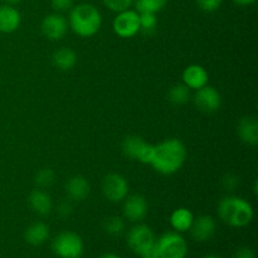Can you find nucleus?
<instances>
[{"label": "nucleus", "mask_w": 258, "mask_h": 258, "mask_svg": "<svg viewBox=\"0 0 258 258\" xmlns=\"http://www.w3.org/2000/svg\"><path fill=\"white\" fill-rule=\"evenodd\" d=\"M186 159V149L179 139H166L154 145V156L150 165L163 175H171L180 170Z\"/></svg>", "instance_id": "f257e3e1"}, {"label": "nucleus", "mask_w": 258, "mask_h": 258, "mask_svg": "<svg viewBox=\"0 0 258 258\" xmlns=\"http://www.w3.org/2000/svg\"><path fill=\"white\" fill-rule=\"evenodd\" d=\"M68 25L80 37H92L102 25V15L95 5L83 3L72 8Z\"/></svg>", "instance_id": "f03ea898"}, {"label": "nucleus", "mask_w": 258, "mask_h": 258, "mask_svg": "<svg viewBox=\"0 0 258 258\" xmlns=\"http://www.w3.org/2000/svg\"><path fill=\"white\" fill-rule=\"evenodd\" d=\"M218 216L224 223L234 228L248 226L254 216L251 204L239 197H224L218 204Z\"/></svg>", "instance_id": "7ed1b4c3"}, {"label": "nucleus", "mask_w": 258, "mask_h": 258, "mask_svg": "<svg viewBox=\"0 0 258 258\" xmlns=\"http://www.w3.org/2000/svg\"><path fill=\"white\" fill-rule=\"evenodd\" d=\"M127 244L141 258H158L155 234L146 224H136L128 231Z\"/></svg>", "instance_id": "20e7f679"}, {"label": "nucleus", "mask_w": 258, "mask_h": 258, "mask_svg": "<svg viewBox=\"0 0 258 258\" xmlns=\"http://www.w3.org/2000/svg\"><path fill=\"white\" fill-rule=\"evenodd\" d=\"M158 258H185L188 244L179 232H166L156 239Z\"/></svg>", "instance_id": "39448f33"}, {"label": "nucleus", "mask_w": 258, "mask_h": 258, "mask_svg": "<svg viewBox=\"0 0 258 258\" xmlns=\"http://www.w3.org/2000/svg\"><path fill=\"white\" fill-rule=\"evenodd\" d=\"M52 249L60 258H80L83 253V241L75 232H60L53 241Z\"/></svg>", "instance_id": "423d86ee"}, {"label": "nucleus", "mask_w": 258, "mask_h": 258, "mask_svg": "<svg viewBox=\"0 0 258 258\" xmlns=\"http://www.w3.org/2000/svg\"><path fill=\"white\" fill-rule=\"evenodd\" d=\"M122 151L131 160H138L143 164H150L154 156V145L146 143L143 138L130 135L123 139Z\"/></svg>", "instance_id": "0eeeda50"}, {"label": "nucleus", "mask_w": 258, "mask_h": 258, "mask_svg": "<svg viewBox=\"0 0 258 258\" xmlns=\"http://www.w3.org/2000/svg\"><path fill=\"white\" fill-rule=\"evenodd\" d=\"M113 32L121 38H131L140 32V14L136 10L126 9L117 13L112 23Z\"/></svg>", "instance_id": "6e6552de"}, {"label": "nucleus", "mask_w": 258, "mask_h": 258, "mask_svg": "<svg viewBox=\"0 0 258 258\" xmlns=\"http://www.w3.org/2000/svg\"><path fill=\"white\" fill-rule=\"evenodd\" d=\"M102 193L108 202H122L128 196L127 180L121 174H107L102 180Z\"/></svg>", "instance_id": "1a4fd4ad"}, {"label": "nucleus", "mask_w": 258, "mask_h": 258, "mask_svg": "<svg viewBox=\"0 0 258 258\" xmlns=\"http://www.w3.org/2000/svg\"><path fill=\"white\" fill-rule=\"evenodd\" d=\"M194 103L202 112L213 113L218 111L222 105L221 93L214 87L207 85L197 90L196 95H194Z\"/></svg>", "instance_id": "9d476101"}, {"label": "nucleus", "mask_w": 258, "mask_h": 258, "mask_svg": "<svg viewBox=\"0 0 258 258\" xmlns=\"http://www.w3.org/2000/svg\"><path fill=\"white\" fill-rule=\"evenodd\" d=\"M68 20L62 14H49L43 19L42 33L49 40H59L67 34Z\"/></svg>", "instance_id": "9b49d317"}, {"label": "nucleus", "mask_w": 258, "mask_h": 258, "mask_svg": "<svg viewBox=\"0 0 258 258\" xmlns=\"http://www.w3.org/2000/svg\"><path fill=\"white\" fill-rule=\"evenodd\" d=\"M149 206L146 199L140 194L127 196L123 199V216L131 222H140L146 217Z\"/></svg>", "instance_id": "f8f14e48"}, {"label": "nucleus", "mask_w": 258, "mask_h": 258, "mask_svg": "<svg viewBox=\"0 0 258 258\" xmlns=\"http://www.w3.org/2000/svg\"><path fill=\"white\" fill-rule=\"evenodd\" d=\"M189 231L193 239L198 242H206L216 233V222L211 216H201L197 219L194 218Z\"/></svg>", "instance_id": "ddd939ff"}, {"label": "nucleus", "mask_w": 258, "mask_h": 258, "mask_svg": "<svg viewBox=\"0 0 258 258\" xmlns=\"http://www.w3.org/2000/svg\"><path fill=\"white\" fill-rule=\"evenodd\" d=\"M183 83L189 90H199L208 85V72L199 64H190L183 71Z\"/></svg>", "instance_id": "4468645a"}, {"label": "nucleus", "mask_w": 258, "mask_h": 258, "mask_svg": "<svg viewBox=\"0 0 258 258\" xmlns=\"http://www.w3.org/2000/svg\"><path fill=\"white\" fill-rule=\"evenodd\" d=\"M22 15L10 4L0 5V32L13 33L19 28Z\"/></svg>", "instance_id": "2eb2a0df"}, {"label": "nucleus", "mask_w": 258, "mask_h": 258, "mask_svg": "<svg viewBox=\"0 0 258 258\" xmlns=\"http://www.w3.org/2000/svg\"><path fill=\"white\" fill-rule=\"evenodd\" d=\"M238 136L244 144L256 146L258 144V122L253 116H244L238 123Z\"/></svg>", "instance_id": "dca6fc26"}, {"label": "nucleus", "mask_w": 258, "mask_h": 258, "mask_svg": "<svg viewBox=\"0 0 258 258\" xmlns=\"http://www.w3.org/2000/svg\"><path fill=\"white\" fill-rule=\"evenodd\" d=\"M90 183L82 175H75L70 178L66 184V191L72 201L82 202L90 194Z\"/></svg>", "instance_id": "f3484780"}, {"label": "nucleus", "mask_w": 258, "mask_h": 258, "mask_svg": "<svg viewBox=\"0 0 258 258\" xmlns=\"http://www.w3.org/2000/svg\"><path fill=\"white\" fill-rule=\"evenodd\" d=\"M29 204L33 211L39 216H48L52 212V198L47 191L42 189H35L29 196Z\"/></svg>", "instance_id": "a211bd4d"}, {"label": "nucleus", "mask_w": 258, "mask_h": 258, "mask_svg": "<svg viewBox=\"0 0 258 258\" xmlns=\"http://www.w3.org/2000/svg\"><path fill=\"white\" fill-rule=\"evenodd\" d=\"M49 237V227L44 222H34L27 228L24 233L25 241L32 246H40Z\"/></svg>", "instance_id": "6ab92c4d"}, {"label": "nucleus", "mask_w": 258, "mask_h": 258, "mask_svg": "<svg viewBox=\"0 0 258 258\" xmlns=\"http://www.w3.org/2000/svg\"><path fill=\"white\" fill-rule=\"evenodd\" d=\"M53 64L59 71H71L77 63V54L73 49L68 47H62L53 53Z\"/></svg>", "instance_id": "aec40b11"}, {"label": "nucleus", "mask_w": 258, "mask_h": 258, "mask_svg": "<svg viewBox=\"0 0 258 258\" xmlns=\"http://www.w3.org/2000/svg\"><path fill=\"white\" fill-rule=\"evenodd\" d=\"M194 216L189 209L186 208H178L171 213L170 216V224L175 232L183 233L190 229L193 224Z\"/></svg>", "instance_id": "412c9836"}, {"label": "nucleus", "mask_w": 258, "mask_h": 258, "mask_svg": "<svg viewBox=\"0 0 258 258\" xmlns=\"http://www.w3.org/2000/svg\"><path fill=\"white\" fill-rule=\"evenodd\" d=\"M168 98L173 105H184V103H186L190 100V90L184 83H181V85H174L169 90Z\"/></svg>", "instance_id": "4be33fe9"}, {"label": "nucleus", "mask_w": 258, "mask_h": 258, "mask_svg": "<svg viewBox=\"0 0 258 258\" xmlns=\"http://www.w3.org/2000/svg\"><path fill=\"white\" fill-rule=\"evenodd\" d=\"M134 2L138 13H154V14L160 12L168 4V0H134Z\"/></svg>", "instance_id": "5701e85b"}, {"label": "nucleus", "mask_w": 258, "mask_h": 258, "mask_svg": "<svg viewBox=\"0 0 258 258\" xmlns=\"http://www.w3.org/2000/svg\"><path fill=\"white\" fill-rule=\"evenodd\" d=\"M103 229L111 237H118L125 231V222H123L122 218L117 216L108 217L105 221V223H103Z\"/></svg>", "instance_id": "b1692460"}, {"label": "nucleus", "mask_w": 258, "mask_h": 258, "mask_svg": "<svg viewBox=\"0 0 258 258\" xmlns=\"http://www.w3.org/2000/svg\"><path fill=\"white\" fill-rule=\"evenodd\" d=\"M140 14V32L151 34L155 32L158 25V18L154 13H139Z\"/></svg>", "instance_id": "393cba45"}, {"label": "nucleus", "mask_w": 258, "mask_h": 258, "mask_svg": "<svg viewBox=\"0 0 258 258\" xmlns=\"http://www.w3.org/2000/svg\"><path fill=\"white\" fill-rule=\"evenodd\" d=\"M55 180V174L52 169H42L35 175V183L39 188H48Z\"/></svg>", "instance_id": "a878e982"}, {"label": "nucleus", "mask_w": 258, "mask_h": 258, "mask_svg": "<svg viewBox=\"0 0 258 258\" xmlns=\"http://www.w3.org/2000/svg\"><path fill=\"white\" fill-rule=\"evenodd\" d=\"M133 3L134 0H103V4L115 13H120L128 9Z\"/></svg>", "instance_id": "bb28decb"}, {"label": "nucleus", "mask_w": 258, "mask_h": 258, "mask_svg": "<svg viewBox=\"0 0 258 258\" xmlns=\"http://www.w3.org/2000/svg\"><path fill=\"white\" fill-rule=\"evenodd\" d=\"M223 0H196L197 5L201 8L203 12L207 13H213L216 10L219 9V7L222 5Z\"/></svg>", "instance_id": "cd10ccee"}, {"label": "nucleus", "mask_w": 258, "mask_h": 258, "mask_svg": "<svg viewBox=\"0 0 258 258\" xmlns=\"http://www.w3.org/2000/svg\"><path fill=\"white\" fill-rule=\"evenodd\" d=\"M239 184V178L234 174H228L223 178V186L226 190L228 191H233L236 190V188L238 186Z\"/></svg>", "instance_id": "c85d7f7f"}, {"label": "nucleus", "mask_w": 258, "mask_h": 258, "mask_svg": "<svg viewBox=\"0 0 258 258\" xmlns=\"http://www.w3.org/2000/svg\"><path fill=\"white\" fill-rule=\"evenodd\" d=\"M50 4L55 12H67L73 7V0H50Z\"/></svg>", "instance_id": "c756f323"}, {"label": "nucleus", "mask_w": 258, "mask_h": 258, "mask_svg": "<svg viewBox=\"0 0 258 258\" xmlns=\"http://www.w3.org/2000/svg\"><path fill=\"white\" fill-rule=\"evenodd\" d=\"M72 212H73V207L70 202L64 201L62 202V203H59V206H58V214H59L62 218H67V217H70L71 214H72Z\"/></svg>", "instance_id": "7c9ffc66"}, {"label": "nucleus", "mask_w": 258, "mask_h": 258, "mask_svg": "<svg viewBox=\"0 0 258 258\" xmlns=\"http://www.w3.org/2000/svg\"><path fill=\"white\" fill-rule=\"evenodd\" d=\"M234 258H254V253L252 249L244 247V248H241L238 252H237Z\"/></svg>", "instance_id": "2f4dec72"}, {"label": "nucleus", "mask_w": 258, "mask_h": 258, "mask_svg": "<svg viewBox=\"0 0 258 258\" xmlns=\"http://www.w3.org/2000/svg\"><path fill=\"white\" fill-rule=\"evenodd\" d=\"M232 2L237 5H241V7H247V5H251L253 3H256L257 0H232Z\"/></svg>", "instance_id": "473e14b6"}, {"label": "nucleus", "mask_w": 258, "mask_h": 258, "mask_svg": "<svg viewBox=\"0 0 258 258\" xmlns=\"http://www.w3.org/2000/svg\"><path fill=\"white\" fill-rule=\"evenodd\" d=\"M98 258H121V257L117 256V254H115V253H105Z\"/></svg>", "instance_id": "72a5a7b5"}, {"label": "nucleus", "mask_w": 258, "mask_h": 258, "mask_svg": "<svg viewBox=\"0 0 258 258\" xmlns=\"http://www.w3.org/2000/svg\"><path fill=\"white\" fill-rule=\"evenodd\" d=\"M5 2H7L8 4L12 5V4H17V3H19L20 0H5Z\"/></svg>", "instance_id": "f704fd0d"}, {"label": "nucleus", "mask_w": 258, "mask_h": 258, "mask_svg": "<svg viewBox=\"0 0 258 258\" xmlns=\"http://www.w3.org/2000/svg\"><path fill=\"white\" fill-rule=\"evenodd\" d=\"M203 258H222V257L214 256V254H208V256H206V257H203Z\"/></svg>", "instance_id": "c9c22d12"}]
</instances>
